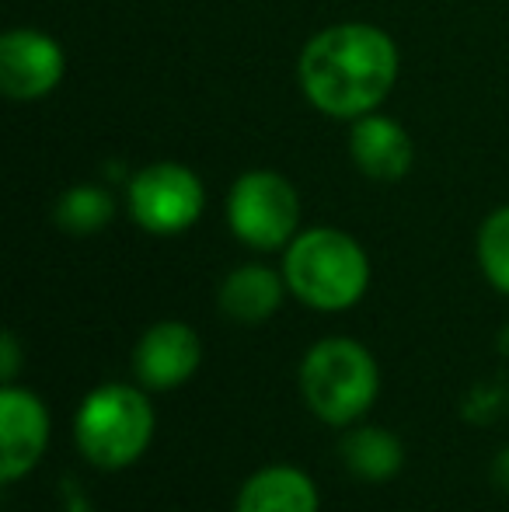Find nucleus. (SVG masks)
I'll return each instance as SVG.
<instances>
[{
	"label": "nucleus",
	"instance_id": "nucleus-1",
	"mask_svg": "<svg viewBox=\"0 0 509 512\" xmlns=\"http://www.w3.org/2000/svg\"><path fill=\"white\" fill-rule=\"evenodd\" d=\"M297 77L318 112L360 119L391 95L398 81V46L377 25H332L304 46Z\"/></svg>",
	"mask_w": 509,
	"mask_h": 512
},
{
	"label": "nucleus",
	"instance_id": "nucleus-2",
	"mask_svg": "<svg viewBox=\"0 0 509 512\" xmlns=\"http://www.w3.org/2000/svg\"><path fill=\"white\" fill-rule=\"evenodd\" d=\"M283 279L300 304L335 314L363 300L370 286V258L346 230L311 227L286 244Z\"/></svg>",
	"mask_w": 509,
	"mask_h": 512
},
{
	"label": "nucleus",
	"instance_id": "nucleus-3",
	"mask_svg": "<svg viewBox=\"0 0 509 512\" xmlns=\"http://www.w3.org/2000/svg\"><path fill=\"white\" fill-rule=\"evenodd\" d=\"M300 394L325 425H356L377 401L381 370L356 338H321L300 359Z\"/></svg>",
	"mask_w": 509,
	"mask_h": 512
},
{
	"label": "nucleus",
	"instance_id": "nucleus-4",
	"mask_svg": "<svg viewBox=\"0 0 509 512\" xmlns=\"http://www.w3.org/2000/svg\"><path fill=\"white\" fill-rule=\"evenodd\" d=\"M154 405L147 387L102 384L81 401L74 415V443L98 471H126L154 439Z\"/></svg>",
	"mask_w": 509,
	"mask_h": 512
},
{
	"label": "nucleus",
	"instance_id": "nucleus-5",
	"mask_svg": "<svg viewBox=\"0 0 509 512\" xmlns=\"http://www.w3.org/2000/svg\"><path fill=\"white\" fill-rule=\"evenodd\" d=\"M227 220L241 244L279 251L300 234L297 189L279 171H245L227 196Z\"/></svg>",
	"mask_w": 509,
	"mask_h": 512
},
{
	"label": "nucleus",
	"instance_id": "nucleus-6",
	"mask_svg": "<svg viewBox=\"0 0 509 512\" xmlns=\"http://www.w3.org/2000/svg\"><path fill=\"white\" fill-rule=\"evenodd\" d=\"M129 216L147 234H182L203 216L206 192L196 171L175 161L147 164L129 182Z\"/></svg>",
	"mask_w": 509,
	"mask_h": 512
},
{
	"label": "nucleus",
	"instance_id": "nucleus-7",
	"mask_svg": "<svg viewBox=\"0 0 509 512\" xmlns=\"http://www.w3.org/2000/svg\"><path fill=\"white\" fill-rule=\"evenodd\" d=\"M49 446V411L28 387L4 384L0 391V481L28 478Z\"/></svg>",
	"mask_w": 509,
	"mask_h": 512
},
{
	"label": "nucleus",
	"instance_id": "nucleus-8",
	"mask_svg": "<svg viewBox=\"0 0 509 512\" xmlns=\"http://www.w3.org/2000/svg\"><path fill=\"white\" fill-rule=\"evenodd\" d=\"M63 49L35 28H11L0 39V88L14 102H35L63 81Z\"/></svg>",
	"mask_w": 509,
	"mask_h": 512
},
{
	"label": "nucleus",
	"instance_id": "nucleus-9",
	"mask_svg": "<svg viewBox=\"0 0 509 512\" xmlns=\"http://www.w3.org/2000/svg\"><path fill=\"white\" fill-rule=\"evenodd\" d=\"M203 363V342L185 321H157L133 349V377L147 391H175L189 384Z\"/></svg>",
	"mask_w": 509,
	"mask_h": 512
},
{
	"label": "nucleus",
	"instance_id": "nucleus-10",
	"mask_svg": "<svg viewBox=\"0 0 509 512\" xmlns=\"http://www.w3.org/2000/svg\"><path fill=\"white\" fill-rule=\"evenodd\" d=\"M349 154L353 164L374 182H398L412 171L415 147L412 136L387 115H360L349 133Z\"/></svg>",
	"mask_w": 509,
	"mask_h": 512
},
{
	"label": "nucleus",
	"instance_id": "nucleus-11",
	"mask_svg": "<svg viewBox=\"0 0 509 512\" xmlns=\"http://www.w3.org/2000/svg\"><path fill=\"white\" fill-rule=\"evenodd\" d=\"M321 495L307 471L293 464H269L241 485L234 512H318Z\"/></svg>",
	"mask_w": 509,
	"mask_h": 512
},
{
	"label": "nucleus",
	"instance_id": "nucleus-12",
	"mask_svg": "<svg viewBox=\"0 0 509 512\" xmlns=\"http://www.w3.org/2000/svg\"><path fill=\"white\" fill-rule=\"evenodd\" d=\"M286 290H290V286H286V279L279 276L276 269L248 262V265H238V269L220 283L217 304L231 321L262 324L279 310Z\"/></svg>",
	"mask_w": 509,
	"mask_h": 512
},
{
	"label": "nucleus",
	"instance_id": "nucleus-13",
	"mask_svg": "<svg viewBox=\"0 0 509 512\" xmlns=\"http://www.w3.org/2000/svg\"><path fill=\"white\" fill-rule=\"evenodd\" d=\"M342 464L363 481H391L405 467V446L391 429L381 425H356L339 446Z\"/></svg>",
	"mask_w": 509,
	"mask_h": 512
},
{
	"label": "nucleus",
	"instance_id": "nucleus-14",
	"mask_svg": "<svg viewBox=\"0 0 509 512\" xmlns=\"http://www.w3.org/2000/svg\"><path fill=\"white\" fill-rule=\"evenodd\" d=\"M112 213H116L112 196L98 185H74L56 203V223L70 234H95L112 220Z\"/></svg>",
	"mask_w": 509,
	"mask_h": 512
},
{
	"label": "nucleus",
	"instance_id": "nucleus-15",
	"mask_svg": "<svg viewBox=\"0 0 509 512\" xmlns=\"http://www.w3.org/2000/svg\"><path fill=\"white\" fill-rule=\"evenodd\" d=\"M478 265L485 279L509 297V206L489 213L478 230Z\"/></svg>",
	"mask_w": 509,
	"mask_h": 512
},
{
	"label": "nucleus",
	"instance_id": "nucleus-16",
	"mask_svg": "<svg viewBox=\"0 0 509 512\" xmlns=\"http://www.w3.org/2000/svg\"><path fill=\"white\" fill-rule=\"evenodd\" d=\"M18 366H21L18 338H14L11 331H4V338H0V377H4V384H14Z\"/></svg>",
	"mask_w": 509,
	"mask_h": 512
},
{
	"label": "nucleus",
	"instance_id": "nucleus-17",
	"mask_svg": "<svg viewBox=\"0 0 509 512\" xmlns=\"http://www.w3.org/2000/svg\"><path fill=\"white\" fill-rule=\"evenodd\" d=\"M492 478H496L499 488H506L509 492V446L496 457V464H492Z\"/></svg>",
	"mask_w": 509,
	"mask_h": 512
}]
</instances>
